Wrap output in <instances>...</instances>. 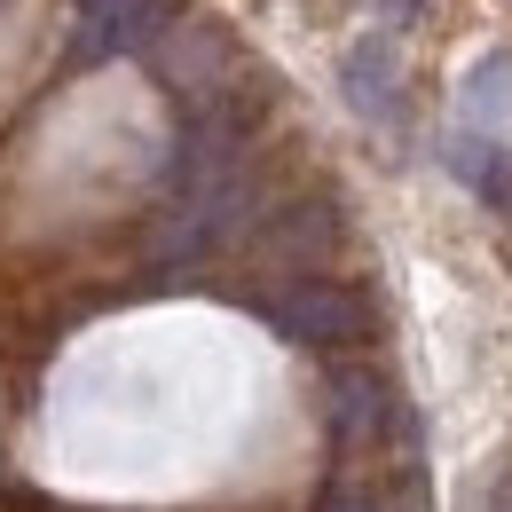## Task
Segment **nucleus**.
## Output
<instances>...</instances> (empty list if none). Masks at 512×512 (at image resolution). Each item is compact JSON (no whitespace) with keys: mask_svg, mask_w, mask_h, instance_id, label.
Wrapping results in <instances>:
<instances>
[{"mask_svg":"<svg viewBox=\"0 0 512 512\" xmlns=\"http://www.w3.org/2000/svg\"><path fill=\"white\" fill-rule=\"evenodd\" d=\"M260 316L276 323L284 339H300V347H355V339L371 331V300H363V292H347V284L300 276V284L268 292V300H260Z\"/></svg>","mask_w":512,"mask_h":512,"instance_id":"f257e3e1","label":"nucleus"},{"mask_svg":"<svg viewBox=\"0 0 512 512\" xmlns=\"http://www.w3.org/2000/svg\"><path fill=\"white\" fill-rule=\"evenodd\" d=\"M323 410H331V442L347 449V457L379 449L386 434L402 426V402H394V386H386L371 363H339L331 386H323Z\"/></svg>","mask_w":512,"mask_h":512,"instance_id":"f03ea898","label":"nucleus"},{"mask_svg":"<svg viewBox=\"0 0 512 512\" xmlns=\"http://www.w3.org/2000/svg\"><path fill=\"white\" fill-rule=\"evenodd\" d=\"M150 64L166 71V87L182 95V103H205L213 87H221V71H229V32H213V24H166L158 40H150Z\"/></svg>","mask_w":512,"mask_h":512,"instance_id":"7ed1b4c3","label":"nucleus"},{"mask_svg":"<svg viewBox=\"0 0 512 512\" xmlns=\"http://www.w3.org/2000/svg\"><path fill=\"white\" fill-rule=\"evenodd\" d=\"M260 253L276 260V268H316V260H331L339 253V205L331 197H300V205L268 213L260 221Z\"/></svg>","mask_w":512,"mask_h":512,"instance_id":"20e7f679","label":"nucleus"},{"mask_svg":"<svg viewBox=\"0 0 512 512\" xmlns=\"http://www.w3.org/2000/svg\"><path fill=\"white\" fill-rule=\"evenodd\" d=\"M79 8L95 16V56H111V48H150L166 24H182L190 0H79Z\"/></svg>","mask_w":512,"mask_h":512,"instance_id":"39448f33","label":"nucleus"},{"mask_svg":"<svg viewBox=\"0 0 512 512\" xmlns=\"http://www.w3.org/2000/svg\"><path fill=\"white\" fill-rule=\"evenodd\" d=\"M316 512H426L418 505V481H371V473H339L323 489Z\"/></svg>","mask_w":512,"mask_h":512,"instance_id":"423d86ee","label":"nucleus"},{"mask_svg":"<svg viewBox=\"0 0 512 512\" xmlns=\"http://www.w3.org/2000/svg\"><path fill=\"white\" fill-rule=\"evenodd\" d=\"M386 79H394V56H386L379 40L347 56V87H355V103H363V111H386Z\"/></svg>","mask_w":512,"mask_h":512,"instance_id":"0eeeda50","label":"nucleus"},{"mask_svg":"<svg viewBox=\"0 0 512 512\" xmlns=\"http://www.w3.org/2000/svg\"><path fill=\"white\" fill-rule=\"evenodd\" d=\"M489 512H512V473H505V489H497V505H489Z\"/></svg>","mask_w":512,"mask_h":512,"instance_id":"6e6552de","label":"nucleus"}]
</instances>
